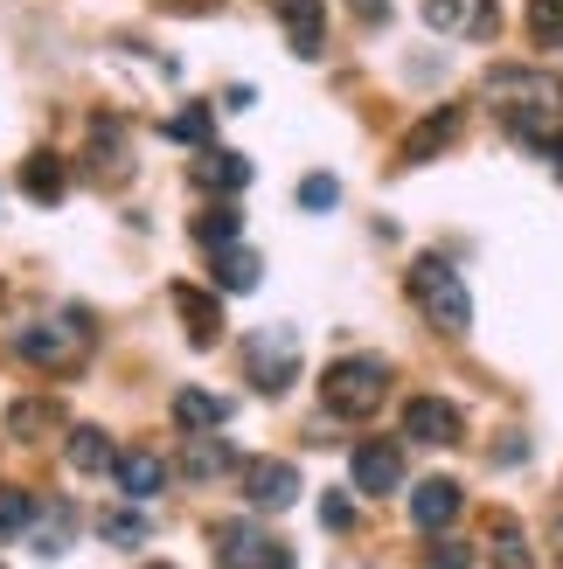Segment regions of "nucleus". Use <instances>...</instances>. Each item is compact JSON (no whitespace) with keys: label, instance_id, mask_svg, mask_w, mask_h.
I'll return each instance as SVG.
<instances>
[{"label":"nucleus","instance_id":"nucleus-1","mask_svg":"<svg viewBox=\"0 0 563 569\" xmlns=\"http://www.w3.org/2000/svg\"><path fill=\"white\" fill-rule=\"evenodd\" d=\"M487 104L508 119L522 139H536V147L550 153L556 139H563V83L556 77H543V70H515V63H501V70H487Z\"/></svg>","mask_w":563,"mask_h":569},{"label":"nucleus","instance_id":"nucleus-2","mask_svg":"<svg viewBox=\"0 0 563 569\" xmlns=\"http://www.w3.org/2000/svg\"><path fill=\"white\" fill-rule=\"evenodd\" d=\"M411 299L425 306V320L438 333H466L473 327V292H466V278L445 264V258H417L411 264Z\"/></svg>","mask_w":563,"mask_h":569},{"label":"nucleus","instance_id":"nucleus-3","mask_svg":"<svg viewBox=\"0 0 563 569\" xmlns=\"http://www.w3.org/2000/svg\"><path fill=\"white\" fill-rule=\"evenodd\" d=\"M383 389H389V361H376V355H348L320 376V396L334 417H369L383 403Z\"/></svg>","mask_w":563,"mask_h":569},{"label":"nucleus","instance_id":"nucleus-4","mask_svg":"<svg viewBox=\"0 0 563 569\" xmlns=\"http://www.w3.org/2000/svg\"><path fill=\"white\" fill-rule=\"evenodd\" d=\"M216 549H223V569H293V549L258 535V521H223Z\"/></svg>","mask_w":563,"mask_h":569},{"label":"nucleus","instance_id":"nucleus-5","mask_svg":"<svg viewBox=\"0 0 563 569\" xmlns=\"http://www.w3.org/2000/svg\"><path fill=\"white\" fill-rule=\"evenodd\" d=\"M244 361H250V382L278 396V389H286V382L299 376V340H293L286 327H265V333H250Z\"/></svg>","mask_w":563,"mask_h":569},{"label":"nucleus","instance_id":"nucleus-6","mask_svg":"<svg viewBox=\"0 0 563 569\" xmlns=\"http://www.w3.org/2000/svg\"><path fill=\"white\" fill-rule=\"evenodd\" d=\"M244 493H250V507H265V515H286V507L299 500V466H286V459H250L244 466Z\"/></svg>","mask_w":563,"mask_h":569},{"label":"nucleus","instance_id":"nucleus-7","mask_svg":"<svg viewBox=\"0 0 563 569\" xmlns=\"http://www.w3.org/2000/svg\"><path fill=\"white\" fill-rule=\"evenodd\" d=\"M404 438L411 445H460V410L445 396H411L404 403Z\"/></svg>","mask_w":563,"mask_h":569},{"label":"nucleus","instance_id":"nucleus-8","mask_svg":"<svg viewBox=\"0 0 563 569\" xmlns=\"http://www.w3.org/2000/svg\"><path fill=\"white\" fill-rule=\"evenodd\" d=\"M348 472H355V487H362V493H397V487H404V451H397V445H383V438H369V445H355Z\"/></svg>","mask_w":563,"mask_h":569},{"label":"nucleus","instance_id":"nucleus-9","mask_svg":"<svg viewBox=\"0 0 563 569\" xmlns=\"http://www.w3.org/2000/svg\"><path fill=\"white\" fill-rule=\"evenodd\" d=\"M460 479H425V487H417L411 493V521L417 528H425V535H445V528H453L460 521Z\"/></svg>","mask_w":563,"mask_h":569},{"label":"nucleus","instance_id":"nucleus-10","mask_svg":"<svg viewBox=\"0 0 563 569\" xmlns=\"http://www.w3.org/2000/svg\"><path fill=\"white\" fill-rule=\"evenodd\" d=\"M63 327H70V320H63ZM63 327H21V333H14V355L36 361V368H63V361L83 348V333H63Z\"/></svg>","mask_w":563,"mask_h":569},{"label":"nucleus","instance_id":"nucleus-11","mask_svg":"<svg viewBox=\"0 0 563 569\" xmlns=\"http://www.w3.org/2000/svg\"><path fill=\"white\" fill-rule=\"evenodd\" d=\"M278 21H286L293 56H320V42H327V8L320 0H278Z\"/></svg>","mask_w":563,"mask_h":569},{"label":"nucleus","instance_id":"nucleus-12","mask_svg":"<svg viewBox=\"0 0 563 569\" xmlns=\"http://www.w3.org/2000/svg\"><path fill=\"white\" fill-rule=\"evenodd\" d=\"M425 21L438 28V36H487L494 8L487 0H425Z\"/></svg>","mask_w":563,"mask_h":569},{"label":"nucleus","instance_id":"nucleus-13","mask_svg":"<svg viewBox=\"0 0 563 569\" xmlns=\"http://www.w3.org/2000/svg\"><path fill=\"white\" fill-rule=\"evenodd\" d=\"M466 132V111L460 104H445V111H432L425 126H411V139H404V160H432V153H445L453 139Z\"/></svg>","mask_w":563,"mask_h":569},{"label":"nucleus","instance_id":"nucleus-14","mask_svg":"<svg viewBox=\"0 0 563 569\" xmlns=\"http://www.w3.org/2000/svg\"><path fill=\"white\" fill-rule=\"evenodd\" d=\"M175 312L188 320V340L195 348H216V333H223V312L209 292H195V284H175Z\"/></svg>","mask_w":563,"mask_h":569},{"label":"nucleus","instance_id":"nucleus-15","mask_svg":"<svg viewBox=\"0 0 563 569\" xmlns=\"http://www.w3.org/2000/svg\"><path fill=\"white\" fill-rule=\"evenodd\" d=\"M175 423H181V431H216V423H230V396L181 389V396H175Z\"/></svg>","mask_w":563,"mask_h":569},{"label":"nucleus","instance_id":"nucleus-16","mask_svg":"<svg viewBox=\"0 0 563 569\" xmlns=\"http://www.w3.org/2000/svg\"><path fill=\"white\" fill-rule=\"evenodd\" d=\"M111 472H119V487H126V500H154V493L167 487V466L154 459V451H126V459L111 466Z\"/></svg>","mask_w":563,"mask_h":569},{"label":"nucleus","instance_id":"nucleus-17","mask_svg":"<svg viewBox=\"0 0 563 569\" xmlns=\"http://www.w3.org/2000/svg\"><path fill=\"white\" fill-rule=\"evenodd\" d=\"M70 466L77 472H111V466H119V451H111V438L98 431V423H77V431H70Z\"/></svg>","mask_w":563,"mask_h":569},{"label":"nucleus","instance_id":"nucleus-18","mask_svg":"<svg viewBox=\"0 0 563 569\" xmlns=\"http://www.w3.org/2000/svg\"><path fill=\"white\" fill-rule=\"evenodd\" d=\"M195 181L216 188V194H237V188H250V160H244V153H203Z\"/></svg>","mask_w":563,"mask_h":569},{"label":"nucleus","instance_id":"nucleus-19","mask_svg":"<svg viewBox=\"0 0 563 569\" xmlns=\"http://www.w3.org/2000/svg\"><path fill=\"white\" fill-rule=\"evenodd\" d=\"M265 278V264H258V250H244V243H230V250H216V284L223 292H250V284Z\"/></svg>","mask_w":563,"mask_h":569},{"label":"nucleus","instance_id":"nucleus-20","mask_svg":"<svg viewBox=\"0 0 563 569\" xmlns=\"http://www.w3.org/2000/svg\"><path fill=\"white\" fill-rule=\"evenodd\" d=\"M21 188L36 194V202H63V160H56V153H28Z\"/></svg>","mask_w":563,"mask_h":569},{"label":"nucleus","instance_id":"nucleus-21","mask_svg":"<svg viewBox=\"0 0 563 569\" xmlns=\"http://www.w3.org/2000/svg\"><path fill=\"white\" fill-rule=\"evenodd\" d=\"M487 542H494V569H529V542H522V528L508 515L487 521Z\"/></svg>","mask_w":563,"mask_h":569},{"label":"nucleus","instance_id":"nucleus-22","mask_svg":"<svg viewBox=\"0 0 563 569\" xmlns=\"http://www.w3.org/2000/svg\"><path fill=\"white\" fill-rule=\"evenodd\" d=\"M36 515H42V500L36 493H0V542H8V535H28V528H36Z\"/></svg>","mask_w":563,"mask_h":569},{"label":"nucleus","instance_id":"nucleus-23","mask_svg":"<svg viewBox=\"0 0 563 569\" xmlns=\"http://www.w3.org/2000/svg\"><path fill=\"white\" fill-rule=\"evenodd\" d=\"M209 132H216L209 104H181L175 119H167V139H181V147H209Z\"/></svg>","mask_w":563,"mask_h":569},{"label":"nucleus","instance_id":"nucleus-24","mask_svg":"<svg viewBox=\"0 0 563 569\" xmlns=\"http://www.w3.org/2000/svg\"><path fill=\"white\" fill-rule=\"evenodd\" d=\"M529 42L563 49V0H529Z\"/></svg>","mask_w":563,"mask_h":569},{"label":"nucleus","instance_id":"nucleus-25","mask_svg":"<svg viewBox=\"0 0 563 569\" xmlns=\"http://www.w3.org/2000/svg\"><path fill=\"white\" fill-rule=\"evenodd\" d=\"M237 222H244L237 209H209L203 222H195V243H209V250H230V243H237Z\"/></svg>","mask_w":563,"mask_h":569},{"label":"nucleus","instance_id":"nucleus-26","mask_svg":"<svg viewBox=\"0 0 563 569\" xmlns=\"http://www.w3.org/2000/svg\"><path fill=\"white\" fill-rule=\"evenodd\" d=\"M98 535H105L111 549H139V542H147V515H105Z\"/></svg>","mask_w":563,"mask_h":569},{"label":"nucleus","instance_id":"nucleus-27","mask_svg":"<svg viewBox=\"0 0 563 569\" xmlns=\"http://www.w3.org/2000/svg\"><path fill=\"white\" fill-rule=\"evenodd\" d=\"M91 160L105 167V174H119V119H91Z\"/></svg>","mask_w":563,"mask_h":569},{"label":"nucleus","instance_id":"nucleus-28","mask_svg":"<svg viewBox=\"0 0 563 569\" xmlns=\"http://www.w3.org/2000/svg\"><path fill=\"white\" fill-rule=\"evenodd\" d=\"M188 479H216V472H230V445H188Z\"/></svg>","mask_w":563,"mask_h":569},{"label":"nucleus","instance_id":"nucleus-29","mask_svg":"<svg viewBox=\"0 0 563 569\" xmlns=\"http://www.w3.org/2000/svg\"><path fill=\"white\" fill-rule=\"evenodd\" d=\"M70 528H77V521H70V507H49V528L36 535V556H63V542H70Z\"/></svg>","mask_w":563,"mask_h":569},{"label":"nucleus","instance_id":"nucleus-30","mask_svg":"<svg viewBox=\"0 0 563 569\" xmlns=\"http://www.w3.org/2000/svg\"><path fill=\"white\" fill-rule=\"evenodd\" d=\"M334 202H342V188H334V174L299 181V209H334Z\"/></svg>","mask_w":563,"mask_h":569},{"label":"nucleus","instance_id":"nucleus-31","mask_svg":"<svg viewBox=\"0 0 563 569\" xmlns=\"http://www.w3.org/2000/svg\"><path fill=\"white\" fill-rule=\"evenodd\" d=\"M320 521L342 535V528H355V507H348V493H327V507H320Z\"/></svg>","mask_w":563,"mask_h":569},{"label":"nucleus","instance_id":"nucleus-32","mask_svg":"<svg viewBox=\"0 0 563 569\" xmlns=\"http://www.w3.org/2000/svg\"><path fill=\"white\" fill-rule=\"evenodd\" d=\"M49 417H56L49 403H21V410H14V431L28 438V431H42V423H49Z\"/></svg>","mask_w":563,"mask_h":569},{"label":"nucleus","instance_id":"nucleus-33","mask_svg":"<svg viewBox=\"0 0 563 569\" xmlns=\"http://www.w3.org/2000/svg\"><path fill=\"white\" fill-rule=\"evenodd\" d=\"M425 569H466V549H460V542H438Z\"/></svg>","mask_w":563,"mask_h":569},{"label":"nucleus","instance_id":"nucleus-34","mask_svg":"<svg viewBox=\"0 0 563 569\" xmlns=\"http://www.w3.org/2000/svg\"><path fill=\"white\" fill-rule=\"evenodd\" d=\"M355 14L362 21H389V0H355Z\"/></svg>","mask_w":563,"mask_h":569},{"label":"nucleus","instance_id":"nucleus-35","mask_svg":"<svg viewBox=\"0 0 563 569\" xmlns=\"http://www.w3.org/2000/svg\"><path fill=\"white\" fill-rule=\"evenodd\" d=\"M147 569H167V562H147Z\"/></svg>","mask_w":563,"mask_h":569}]
</instances>
